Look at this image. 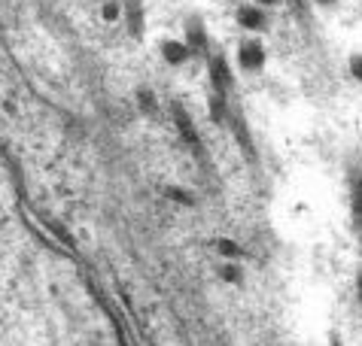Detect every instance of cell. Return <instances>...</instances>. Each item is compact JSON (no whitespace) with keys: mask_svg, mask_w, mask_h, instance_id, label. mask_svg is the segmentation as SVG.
Segmentation results:
<instances>
[{"mask_svg":"<svg viewBox=\"0 0 362 346\" xmlns=\"http://www.w3.org/2000/svg\"><path fill=\"white\" fill-rule=\"evenodd\" d=\"M240 22L256 28V25H262V18H259V13H253V9H244V13H240Z\"/></svg>","mask_w":362,"mask_h":346,"instance_id":"6da1fadb","label":"cell"},{"mask_svg":"<svg viewBox=\"0 0 362 346\" xmlns=\"http://www.w3.org/2000/svg\"><path fill=\"white\" fill-rule=\"evenodd\" d=\"M244 58H247V64H259V61H262V52H259L256 46H247L244 49Z\"/></svg>","mask_w":362,"mask_h":346,"instance_id":"7a4b0ae2","label":"cell"}]
</instances>
